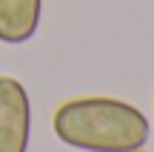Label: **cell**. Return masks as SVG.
I'll return each instance as SVG.
<instances>
[{"instance_id": "obj_4", "label": "cell", "mask_w": 154, "mask_h": 152, "mask_svg": "<svg viewBox=\"0 0 154 152\" xmlns=\"http://www.w3.org/2000/svg\"><path fill=\"white\" fill-rule=\"evenodd\" d=\"M134 152H143V149H134Z\"/></svg>"}, {"instance_id": "obj_2", "label": "cell", "mask_w": 154, "mask_h": 152, "mask_svg": "<svg viewBox=\"0 0 154 152\" xmlns=\"http://www.w3.org/2000/svg\"><path fill=\"white\" fill-rule=\"evenodd\" d=\"M32 101L17 78L0 75V152H29Z\"/></svg>"}, {"instance_id": "obj_3", "label": "cell", "mask_w": 154, "mask_h": 152, "mask_svg": "<svg viewBox=\"0 0 154 152\" xmlns=\"http://www.w3.org/2000/svg\"><path fill=\"white\" fill-rule=\"evenodd\" d=\"M43 0H0V43L20 46L37 34Z\"/></svg>"}, {"instance_id": "obj_1", "label": "cell", "mask_w": 154, "mask_h": 152, "mask_svg": "<svg viewBox=\"0 0 154 152\" xmlns=\"http://www.w3.org/2000/svg\"><path fill=\"white\" fill-rule=\"evenodd\" d=\"M51 129L80 152H134L149 144L151 126L137 106L117 98H74L57 106Z\"/></svg>"}]
</instances>
